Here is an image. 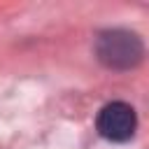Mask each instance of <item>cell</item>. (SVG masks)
I'll use <instances>...</instances> for the list:
<instances>
[{
    "mask_svg": "<svg viewBox=\"0 0 149 149\" xmlns=\"http://www.w3.org/2000/svg\"><path fill=\"white\" fill-rule=\"evenodd\" d=\"M95 128L98 133L109 140V142H126L135 135V128H137V116H135V109L123 102V100H114V102H107L100 112H98V119H95Z\"/></svg>",
    "mask_w": 149,
    "mask_h": 149,
    "instance_id": "2",
    "label": "cell"
},
{
    "mask_svg": "<svg viewBox=\"0 0 149 149\" xmlns=\"http://www.w3.org/2000/svg\"><path fill=\"white\" fill-rule=\"evenodd\" d=\"M95 56L105 68L130 70L142 61L144 47H142V40L135 33L123 30V28H112V30H102L98 35Z\"/></svg>",
    "mask_w": 149,
    "mask_h": 149,
    "instance_id": "1",
    "label": "cell"
}]
</instances>
